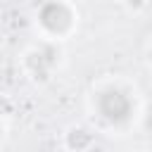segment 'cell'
<instances>
[{
	"label": "cell",
	"instance_id": "6da1fadb",
	"mask_svg": "<svg viewBox=\"0 0 152 152\" xmlns=\"http://www.w3.org/2000/svg\"><path fill=\"white\" fill-rule=\"evenodd\" d=\"M93 116L109 131H126L138 116V93L124 78H102L90 93Z\"/></svg>",
	"mask_w": 152,
	"mask_h": 152
},
{
	"label": "cell",
	"instance_id": "7a4b0ae2",
	"mask_svg": "<svg viewBox=\"0 0 152 152\" xmlns=\"http://www.w3.org/2000/svg\"><path fill=\"white\" fill-rule=\"evenodd\" d=\"M36 26L43 40H66L78 28V12L69 0H45L36 14Z\"/></svg>",
	"mask_w": 152,
	"mask_h": 152
},
{
	"label": "cell",
	"instance_id": "5b68a950",
	"mask_svg": "<svg viewBox=\"0 0 152 152\" xmlns=\"http://www.w3.org/2000/svg\"><path fill=\"white\" fill-rule=\"evenodd\" d=\"M2 131H5V128H2V124H0V138H2Z\"/></svg>",
	"mask_w": 152,
	"mask_h": 152
},
{
	"label": "cell",
	"instance_id": "277c9868",
	"mask_svg": "<svg viewBox=\"0 0 152 152\" xmlns=\"http://www.w3.org/2000/svg\"><path fill=\"white\" fill-rule=\"evenodd\" d=\"M2 59H5V57H2V50H0V66H2Z\"/></svg>",
	"mask_w": 152,
	"mask_h": 152
},
{
	"label": "cell",
	"instance_id": "3957f363",
	"mask_svg": "<svg viewBox=\"0 0 152 152\" xmlns=\"http://www.w3.org/2000/svg\"><path fill=\"white\" fill-rule=\"evenodd\" d=\"M145 64H147V69L152 71V38H150L147 45H145Z\"/></svg>",
	"mask_w": 152,
	"mask_h": 152
}]
</instances>
